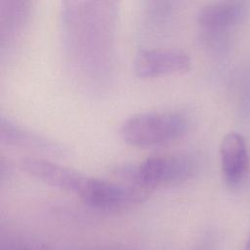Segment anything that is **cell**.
I'll use <instances>...</instances> for the list:
<instances>
[{"instance_id":"obj_1","label":"cell","mask_w":250,"mask_h":250,"mask_svg":"<svg viewBox=\"0 0 250 250\" xmlns=\"http://www.w3.org/2000/svg\"><path fill=\"white\" fill-rule=\"evenodd\" d=\"M194 170L191 159L180 154L152 155L139 163L116 166L113 174L120 182L147 192L158 186L188 179Z\"/></svg>"},{"instance_id":"obj_2","label":"cell","mask_w":250,"mask_h":250,"mask_svg":"<svg viewBox=\"0 0 250 250\" xmlns=\"http://www.w3.org/2000/svg\"><path fill=\"white\" fill-rule=\"evenodd\" d=\"M188 129L187 118L174 111L140 112L126 118L120 128L121 139L137 147H153L181 138Z\"/></svg>"},{"instance_id":"obj_3","label":"cell","mask_w":250,"mask_h":250,"mask_svg":"<svg viewBox=\"0 0 250 250\" xmlns=\"http://www.w3.org/2000/svg\"><path fill=\"white\" fill-rule=\"evenodd\" d=\"M20 166L33 178L60 189L71 192L84 200L92 191L97 179L46 159L23 157Z\"/></svg>"},{"instance_id":"obj_4","label":"cell","mask_w":250,"mask_h":250,"mask_svg":"<svg viewBox=\"0 0 250 250\" xmlns=\"http://www.w3.org/2000/svg\"><path fill=\"white\" fill-rule=\"evenodd\" d=\"M189 66L190 59L187 53L170 48L140 50L134 61V70L140 77L181 72Z\"/></svg>"},{"instance_id":"obj_5","label":"cell","mask_w":250,"mask_h":250,"mask_svg":"<svg viewBox=\"0 0 250 250\" xmlns=\"http://www.w3.org/2000/svg\"><path fill=\"white\" fill-rule=\"evenodd\" d=\"M221 166L226 182L237 186L249 171V155L243 137L237 133H229L220 146Z\"/></svg>"},{"instance_id":"obj_6","label":"cell","mask_w":250,"mask_h":250,"mask_svg":"<svg viewBox=\"0 0 250 250\" xmlns=\"http://www.w3.org/2000/svg\"><path fill=\"white\" fill-rule=\"evenodd\" d=\"M245 6L240 2H216L203 6L196 15L197 22L207 29L222 30L241 22L245 17Z\"/></svg>"},{"instance_id":"obj_7","label":"cell","mask_w":250,"mask_h":250,"mask_svg":"<svg viewBox=\"0 0 250 250\" xmlns=\"http://www.w3.org/2000/svg\"><path fill=\"white\" fill-rule=\"evenodd\" d=\"M0 138L3 142L17 146L36 148L52 152H58L62 149L58 144L51 140L31 132L3 116L0 119Z\"/></svg>"},{"instance_id":"obj_8","label":"cell","mask_w":250,"mask_h":250,"mask_svg":"<svg viewBox=\"0 0 250 250\" xmlns=\"http://www.w3.org/2000/svg\"><path fill=\"white\" fill-rule=\"evenodd\" d=\"M9 250H48L46 244L41 241H25L16 244Z\"/></svg>"},{"instance_id":"obj_9","label":"cell","mask_w":250,"mask_h":250,"mask_svg":"<svg viewBox=\"0 0 250 250\" xmlns=\"http://www.w3.org/2000/svg\"><path fill=\"white\" fill-rule=\"evenodd\" d=\"M244 250H250V235H249V238H248V240H247V243H246V245H245Z\"/></svg>"}]
</instances>
